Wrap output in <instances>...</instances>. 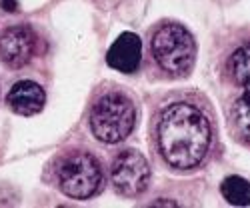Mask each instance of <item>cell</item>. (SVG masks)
I'll use <instances>...</instances> for the list:
<instances>
[{
	"label": "cell",
	"instance_id": "obj_8",
	"mask_svg": "<svg viewBox=\"0 0 250 208\" xmlns=\"http://www.w3.org/2000/svg\"><path fill=\"white\" fill-rule=\"evenodd\" d=\"M6 102L12 112L20 116H34L44 108L46 104V92L44 88L32 80H20L10 88Z\"/></svg>",
	"mask_w": 250,
	"mask_h": 208
},
{
	"label": "cell",
	"instance_id": "obj_4",
	"mask_svg": "<svg viewBox=\"0 0 250 208\" xmlns=\"http://www.w3.org/2000/svg\"><path fill=\"white\" fill-rule=\"evenodd\" d=\"M104 174L100 162L88 152H72L58 168V188L70 198L86 200L100 192Z\"/></svg>",
	"mask_w": 250,
	"mask_h": 208
},
{
	"label": "cell",
	"instance_id": "obj_12",
	"mask_svg": "<svg viewBox=\"0 0 250 208\" xmlns=\"http://www.w3.org/2000/svg\"><path fill=\"white\" fill-rule=\"evenodd\" d=\"M2 8L6 12H16L18 10V2L16 0H2Z\"/></svg>",
	"mask_w": 250,
	"mask_h": 208
},
{
	"label": "cell",
	"instance_id": "obj_7",
	"mask_svg": "<svg viewBox=\"0 0 250 208\" xmlns=\"http://www.w3.org/2000/svg\"><path fill=\"white\" fill-rule=\"evenodd\" d=\"M140 58H142V40L134 32H122L112 42L106 54L108 66L124 74L134 72L140 66Z\"/></svg>",
	"mask_w": 250,
	"mask_h": 208
},
{
	"label": "cell",
	"instance_id": "obj_1",
	"mask_svg": "<svg viewBox=\"0 0 250 208\" xmlns=\"http://www.w3.org/2000/svg\"><path fill=\"white\" fill-rule=\"evenodd\" d=\"M212 142L208 118L192 104L172 102L158 116L156 144L166 164L176 170L198 166Z\"/></svg>",
	"mask_w": 250,
	"mask_h": 208
},
{
	"label": "cell",
	"instance_id": "obj_5",
	"mask_svg": "<svg viewBox=\"0 0 250 208\" xmlns=\"http://www.w3.org/2000/svg\"><path fill=\"white\" fill-rule=\"evenodd\" d=\"M110 178L118 194L138 196L150 184V166L138 150H122L110 168Z\"/></svg>",
	"mask_w": 250,
	"mask_h": 208
},
{
	"label": "cell",
	"instance_id": "obj_9",
	"mask_svg": "<svg viewBox=\"0 0 250 208\" xmlns=\"http://www.w3.org/2000/svg\"><path fill=\"white\" fill-rule=\"evenodd\" d=\"M220 192L228 204L250 206V182L242 176H228L220 184Z\"/></svg>",
	"mask_w": 250,
	"mask_h": 208
},
{
	"label": "cell",
	"instance_id": "obj_2",
	"mask_svg": "<svg viewBox=\"0 0 250 208\" xmlns=\"http://www.w3.org/2000/svg\"><path fill=\"white\" fill-rule=\"evenodd\" d=\"M136 126V108L122 92H106L96 100L90 112V130L104 144L126 140Z\"/></svg>",
	"mask_w": 250,
	"mask_h": 208
},
{
	"label": "cell",
	"instance_id": "obj_3",
	"mask_svg": "<svg viewBox=\"0 0 250 208\" xmlns=\"http://www.w3.org/2000/svg\"><path fill=\"white\" fill-rule=\"evenodd\" d=\"M152 54L158 66L170 74L190 72L196 60V42L182 24H164L152 36Z\"/></svg>",
	"mask_w": 250,
	"mask_h": 208
},
{
	"label": "cell",
	"instance_id": "obj_10",
	"mask_svg": "<svg viewBox=\"0 0 250 208\" xmlns=\"http://www.w3.org/2000/svg\"><path fill=\"white\" fill-rule=\"evenodd\" d=\"M230 74L238 84L250 92V44L238 48L230 58Z\"/></svg>",
	"mask_w": 250,
	"mask_h": 208
},
{
	"label": "cell",
	"instance_id": "obj_6",
	"mask_svg": "<svg viewBox=\"0 0 250 208\" xmlns=\"http://www.w3.org/2000/svg\"><path fill=\"white\" fill-rule=\"evenodd\" d=\"M36 50V34L30 26H10L0 34V60L10 68L28 64Z\"/></svg>",
	"mask_w": 250,
	"mask_h": 208
},
{
	"label": "cell",
	"instance_id": "obj_11",
	"mask_svg": "<svg viewBox=\"0 0 250 208\" xmlns=\"http://www.w3.org/2000/svg\"><path fill=\"white\" fill-rule=\"evenodd\" d=\"M234 122L244 140L250 142V92L246 90L234 104Z\"/></svg>",
	"mask_w": 250,
	"mask_h": 208
}]
</instances>
